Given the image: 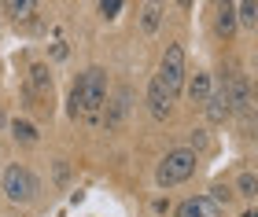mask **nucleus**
I'll use <instances>...</instances> for the list:
<instances>
[{
  "label": "nucleus",
  "instance_id": "7",
  "mask_svg": "<svg viewBox=\"0 0 258 217\" xmlns=\"http://www.w3.org/2000/svg\"><path fill=\"white\" fill-rule=\"evenodd\" d=\"M148 111H151V118H159V122L170 114V96H166V88H162L159 81L148 85Z\"/></svg>",
  "mask_w": 258,
  "mask_h": 217
},
{
  "label": "nucleus",
  "instance_id": "10",
  "mask_svg": "<svg viewBox=\"0 0 258 217\" xmlns=\"http://www.w3.org/2000/svg\"><path fill=\"white\" fill-rule=\"evenodd\" d=\"M188 96L196 99V103H207V99H210V74H203V70H196V74H192V81H188Z\"/></svg>",
  "mask_w": 258,
  "mask_h": 217
},
{
  "label": "nucleus",
  "instance_id": "5",
  "mask_svg": "<svg viewBox=\"0 0 258 217\" xmlns=\"http://www.w3.org/2000/svg\"><path fill=\"white\" fill-rule=\"evenodd\" d=\"M177 217H218V202H210V195L188 199L177 206Z\"/></svg>",
  "mask_w": 258,
  "mask_h": 217
},
{
  "label": "nucleus",
  "instance_id": "11",
  "mask_svg": "<svg viewBox=\"0 0 258 217\" xmlns=\"http://www.w3.org/2000/svg\"><path fill=\"white\" fill-rule=\"evenodd\" d=\"M232 30H236V8H232V4H221V8H218V33H221V37H229Z\"/></svg>",
  "mask_w": 258,
  "mask_h": 217
},
{
  "label": "nucleus",
  "instance_id": "14",
  "mask_svg": "<svg viewBox=\"0 0 258 217\" xmlns=\"http://www.w3.org/2000/svg\"><path fill=\"white\" fill-rule=\"evenodd\" d=\"M236 188H240V195H254V191H258V177L254 173H240Z\"/></svg>",
  "mask_w": 258,
  "mask_h": 217
},
{
  "label": "nucleus",
  "instance_id": "9",
  "mask_svg": "<svg viewBox=\"0 0 258 217\" xmlns=\"http://www.w3.org/2000/svg\"><path fill=\"white\" fill-rule=\"evenodd\" d=\"M229 114H236V111H232L229 96H225V88H221V92H214V96L207 99V118H210V122H225Z\"/></svg>",
  "mask_w": 258,
  "mask_h": 217
},
{
  "label": "nucleus",
  "instance_id": "8",
  "mask_svg": "<svg viewBox=\"0 0 258 217\" xmlns=\"http://www.w3.org/2000/svg\"><path fill=\"white\" fill-rule=\"evenodd\" d=\"M30 96L33 99H44L52 96V77H48V66H30Z\"/></svg>",
  "mask_w": 258,
  "mask_h": 217
},
{
  "label": "nucleus",
  "instance_id": "3",
  "mask_svg": "<svg viewBox=\"0 0 258 217\" xmlns=\"http://www.w3.org/2000/svg\"><path fill=\"white\" fill-rule=\"evenodd\" d=\"M155 81L166 88V96H170V99L181 92V85H184V48H181V44H170V48H166Z\"/></svg>",
  "mask_w": 258,
  "mask_h": 217
},
{
  "label": "nucleus",
  "instance_id": "1",
  "mask_svg": "<svg viewBox=\"0 0 258 217\" xmlns=\"http://www.w3.org/2000/svg\"><path fill=\"white\" fill-rule=\"evenodd\" d=\"M103 103H107V77H103V70H85L78 77L74 92H70V114H81L85 122H100L103 118Z\"/></svg>",
  "mask_w": 258,
  "mask_h": 217
},
{
  "label": "nucleus",
  "instance_id": "13",
  "mask_svg": "<svg viewBox=\"0 0 258 217\" xmlns=\"http://www.w3.org/2000/svg\"><path fill=\"white\" fill-rule=\"evenodd\" d=\"M11 133H15V140H22V144H33V140H37V129H33L30 122H15V129H11Z\"/></svg>",
  "mask_w": 258,
  "mask_h": 217
},
{
  "label": "nucleus",
  "instance_id": "2",
  "mask_svg": "<svg viewBox=\"0 0 258 217\" xmlns=\"http://www.w3.org/2000/svg\"><path fill=\"white\" fill-rule=\"evenodd\" d=\"M192 173H196V151H188V147H177V151H170L166 158H162L155 180H159L162 188H173V184H181V180H188Z\"/></svg>",
  "mask_w": 258,
  "mask_h": 217
},
{
  "label": "nucleus",
  "instance_id": "4",
  "mask_svg": "<svg viewBox=\"0 0 258 217\" xmlns=\"http://www.w3.org/2000/svg\"><path fill=\"white\" fill-rule=\"evenodd\" d=\"M4 191H8L11 202H30L33 195H37V180H33L30 169L8 166V169H4Z\"/></svg>",
  "mask_w": 258,
  "mask_h": 217
},
{
  "label": "nucleus",
  "instance_id": "17",
  "mask_svg": "<svg viewBox=\"0 0 258 217\" xmlns=\"http://www.w3.org/2000/svg\"><path fill=\"white\" fill-rule=\"evenodd\" d=\"M100 11H103V15H118V11H122V4H118V0H103V4H100Z\"/></svg>",
  "mask_w": 258,
  "mask_h": 217
},
{
  "label": "nucleus",
  "instance_id": "6",
  "mask_svg": "<svg viewBox=\"0 0 258 217\" xmlns=\"http://www.w3.org/2000/svg\"><path fill=\"white\" fill-rule=\"evenodd\" d=\"M125 111H129V88H118V92H114V99L107 103V114H103L107 129H118L122 118H125Z\"/></svg>",
  "mask_w": 258,
  "mask_h": 217
},
{
  "label": "nucleus",
  "instance_id": "15",
  "mask_svg": "<svg viewBox=\"0 0 258 217\" xmlns=\"http://www.w3.org/2000/svg\"><path fill=\"white\" fill-rule=\"evenodd\" d=\"M236 15L247 22V26H254V22H258V4H240V8H236Z\"/></svg>",
  "mask_w": 258,
  "mask_h": 217
},
{
  "label": "nucleus",
  "instance_id": "12",
  "mask_svg": "<svg viewBox=\"0 0 258 217\" xmlns=\"http://www.w3.org/2000/svg\"><path fill=\"white\" fill-rule=\"evenodd\" d=\"M159 15H162L159 4H148L144 11H140V26H144L148 33H151V30H159Z\"/></svg>",
  "mask_w": 258,
  "mask_h": 217
},
{
  "label": "nucleus",
  "instance_id": "18",
  "mask_svg": "<svg viewBox=\"0 0 258 217\" xmlns=\"http://www.w3.org/2000/svg\"><path fill=\"white\" fill-rule=\"evenodd\" d=\"M247 217H258V210H251V213H247Z\"/></svg>",
  "mask_w": 258,
  "mask_h": 217
},
{
  "label": "nucleus",
  "instance_id": "16",
  "mask_svg": "<svg viewBox=\"0 0 258 217\" xmlns=\"http://www.w3.org/2000/svg\"><path fill=\"white\" fill-rule=\"evenodd\" d=\"M8 11H11L15 19H26L30 11H33V4H30V0H15V4H8Z\"/></svg>",
  "mask_w": 258,
  "mask_h": 217
}]
</instances>
